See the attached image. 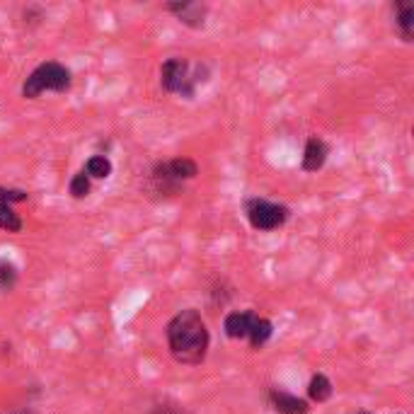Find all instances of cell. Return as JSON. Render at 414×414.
I'll list each match as a JSON object with an SVG mask.
<instances>
[{
  "instance_id": "6da1fadb",
  "label": "cell",
  "mask_w": 414,
  "mask_h": 414,
  "mask_svg": "<svg viewBox=\"0 0 414 414\" xmlns=\"http://www.w3.org/2000/svg\"><path fill=\"white\" fill-rule=\"evenodd\" d=\"M167 347L177 363L187 366H199L206 359L211 344V334L206 329V322L196 308L180 310L175 318L167 322Z\"/></svg>"
},
{
  "instance_id": "7a4b0ae2",
  "label": "cell",
  "mask_w": 414,
  "mask_h": 414,
  "mask_svg": "<svg viewBox=\"0 0 414 414\" xmlns=\"http://www.w3.org/2000/svg\"><path fill=\"white\" fill-rule=\"evenodd\" d=\"M209 80V66L206 63H194L191 66L187 58L175 56L167 58L160 66V85L172 95H182L187 100L196 95V87Z\"/></svg>"
},
{
  "instance_id": "3957f363",
  "label": "cell",
  "mask_w": 414,
  "mask_h": 414,
  "mask_svg": "<svg viewBox=\"0 0 414 414\" xmlns=\"http://www.w3.org/2000/svg\"><path fill=\"white\" fill-rule=\"evenodd\" d=\"M223 329L230 339H250L252 349H262L274 334V325L267 318H259L255 310H235L225 315Z\"/></svg>"
},
{
  "instance_id": "277c9868",
  "label": "cell",
  "mask_w": 414,
  "mask_h": 414,
  "mask_svg": "<svg viewBox=\"0 0 414 414\" xmlns=\"http://www.w3.org/2000/svg\"><path fill=\"white\" fill-rule=\"evenodd\" d=\"M66 90H71V71L56 61H46L42 66H37L22 85V95L29 97V100L39 97L42 92H66Z\"/></svg>"
},
{
  "instance_id": "5b68a950",
  "label": "cell",
  "mask_w": 414,
  "mask_h": 414,
  "mask_svg": "<svg viewBox=\"0 0 414 414\" xmlns=\"http://www.w3.org/2000/svg\"><path fill=\"white\" fill-rule=\"evenodd\" d=\"M199 175V165H196L191 157H175V160H167V162H157L153 167V182H155L157 191H170L175 194L180 189L182 182L187 180H194Z\"/></svg>"
},
{
  "instance_id": "8992f818",
  "label": "cell",
  "mask_w": 414,
  "mask_h": 414,
  "mask_svg": "<svg viewBox=\"0 0 414 414\" xmlns=\"http://www.w3.org/2000/svg\"><path fill=\"white\" fill-rule=\"evenodd\" d=\"M245 214L255 230H276L288 221L291 209L276 201L262 199V196H252L245 201Z\"/></svg>"
},
{
  "instance_id": "52a82bcc",
  "label": "cell",
  "mask_w": 414,
  "mask_h": 414,
  "mask_svg": "<svg viewBox=\"0 0 414 414\" xmlns=\"http://www.w3.org/2000/svg\"><path fill=\"white\" fill-rule=\"evenodd\" d=\"M167 10L170 12H175L177 17H180V22H184L187 27H204L206 22V12H209V8L201 3H189V0H182V3H170L167 5Z\"/></svg>"
},
{
  "instance_id": "ba28073f",
  "label": "cell",
  "mask_w": 414,
  "mask_h": 414,
  "mask_svg": "<svg viewBox=\"0 0 414 414\" xmlns=\"http://www.w3.org/2000/svg\"><path fill=\"white\" fill-rule=\"evenodd\" d=\"M329 155V146L322 141L320 136H310L308 143H305V150H303V170L305 172H318L325 167Z\"/></svg>"
},
{
  "instance_id": "9c48e42d",
  "label": "cell",
  "mask_w": 414,
  "mask_h": 414,
  "mask_svg": "<svg viewBox=\"0 0 414 414\" xmlns=\"http://www.w3.org/2000/svg\"><path fill=\"white\" fill-rule=\"evenodd\" d=\"M395 24L402 42L414 39V3L412 0H397L395 3Z\"/></svg>"
},
{
  "instance_id": "30bf717a",
  "label": "cell",
  "mask_w": 414,
  "mask_h": 414,
  "mask_svg": "<svg viewBox=\"0 0 414 414\" xmlns=\"http://www.w3.org/2000/svg\"><path fill=\"white\" fill-rule=\"evenodd\" d=\"M272 405L274 410L281 414H308V402L291 395V393L286 390H279V388L272 390Z\"/></svg>"
},
{
  "instance_id": "8fae6325",
  "label": "cell",
  "mask_w": 414,
  "mask_h": 414,
  "mask_svg": "<svg viewBox=\"0 0 414 414\" xmlns=\"http://www.w3.org/2000/svg\"><path fill=\"white\" fill-rule=\"evenodd\" d=\"M0 228L8 233H19L22 230V218L12 211V201L8 196V189L0 187Z\"/></svg>"
},
{
  "instance_id": "7c38bea8",
  "label": "cell",
  "mask_w": 414,
  "mask_h": 414,
  "mask_svg": "<svg viewBox=\"0 0 414 414\" xmlns=\"http://www.w3.org/2000/svg\"><path fill=\"white\" fill-rule=\"evenodd\" d=\"M85 172L90 180H107L112 175V160L107 155H92L90 160L85 162Z\"/></svg>"
},
{
  "instance_id": "4fadbf2b",
  "label": "cell",
  "mask_w": 414,
  "mask_h": 414,
  "mask_svg": "<svg viewBox=\"0 0 414 414\" xmlns=\"http://www.w3.org/2000/svg\"><path fill=\"white\" fill-rule=\"evenodd\" d=\"M308 393L315 402H325V400H329V395H332V383H329L327 376L318 373V376H313V381H310Z\"/></svg>"
},
{
  "instance_id": "5bb4252c",
  "label": "cell",
  "mask_w": 414,
  "mask_h": 414,
  "mask_svg": "<svg viewBox=\"0 0 414 414\" xmlns=\"http://www.w3.org/2000/svg\"><path fill=\"white\" fill-rule=\"evenodd\" d=\"M92 184H90V177L85 175V172H78V175H73L71 180V194L76 196V199H85L87 194H90Z\"/></svg>"
},
{
  "instance_id": "9a60e30c",
  "label": "cell",
  "mask_w": 414,
  "mask_h": 414,
  "mask_svg": "<svg viewBox=\"0 0 414 414\" xmlns=\"http://www.w3.org/2000/svg\"><path fill=\"white\" fill-rule=\"evenodd\" d=\"M15 279H17V272H15V267L10 262H0V288L3 291H10L15 284Z\"/></svg>"
},
{
  "instance_id": "2e32d148",
  "label": "cell",
  "mask_w": 414,
  "mask_h": 414,
  "mask_svg": "<svg viewBox=\"0 0 414 414\" xmlns=\"http://www.w3.org/2000/svg\"><path fill=\"white\" fill-rule=\"evenodd\" d=\"M359 414H368V412H359Z\"/></svg>"
}]
</instances>
